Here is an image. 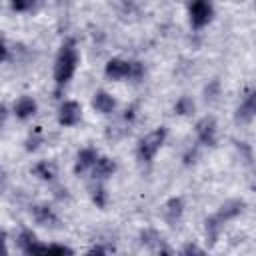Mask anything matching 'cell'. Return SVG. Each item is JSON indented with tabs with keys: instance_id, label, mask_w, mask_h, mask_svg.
I'll list each match as a JSON object with an SVG mask.
<instances>
[{
	"instance_id": "cell-18",
	"label": "cell",
	"mask_w": 256,
	"mask_h": 256,
	"mask_svg": "<svg viewBox=\"0 0 256 256\" xmlns=\"http://www.w3.org/2000/svg\"><path fill=\"white\" fill-rule=\"evenodd\" d=\"M6 116H8V112H6V106H2V104H0V126L4 124V120H6Z\"/></svg>"
},
{
	"instance_id": "cell-11",
	"label": "cell",
	"mask_w": 256,
	"mask_h": 256,
	"mask_svg": "<svg viewBox=\"0 0 256 256\" xmlns=\"http://www.w3.org/2000/svg\"><path fill=\"white\" fill-rule=\"evenodd\" d=\"M14 112H16V116H18L20 120H26V118L34 116V114H36V100H34L32 96H22V98H18L16 104H14Z\"/></svg>"
},
{
	"instance_id": "cell-19",
	"label": "cell",
	"mask_w": 256,
	"mask_h": 256,
	"mask_svg": "<svg viewBox=\"0 0 256 256\" xmlns=\"http://www.w3.org/2000/svg\"><path fill=\"white\" fill-rule=\"evenodd\" d=\"M6 54H8V50H6V46H4V42H0V62L6 58Z\"/></svg>"
},
{
	"instance_id": "cell-13",
	"label": "cell",
	"mask_w": 256,
	"mask_h": 256,
	"mask_svg": "<svg viewBox=\"0 0 256 256\" xmlns=\"http://www.w3.org/2000/svg\"><path fill=\"white\" fill-rule=\"evenodd\" d=\"M254 100H256V96H254V92H250V94L244 98V102L240 104V108H238V116H240L242 120H250V118L254 116V110H256Z\"/></svg>"
},
{
	"instance_id": "cell-6",
	"label": "cell",
	"mask_w": 256,
	"mask_h": 256,
	"mask_svg": "<svg viewBox=\"0 0 256 256\" xmlns=\"http://www.w3.org/2000/svg\"><path fill=\"white\" fill-rule=\"evenodd\" d=\"M82 118V106L76 100H66L58 110V122L62 126H76Z\"/></svg>"
},
{
	"instance_id": "cell-12",
	"label": "cell",
	"mask_w": 256,
	"mask_h": 256,
	"mask_svg": "<svg viewBox=\"0 0 256 256\" xmlns=\"http://www.w3.org/2000/svg\"><path fill=\"white\" fill-rule=\"evenodd\" d=\"M32 214H34V218H36L38 224L48 226V224L56 222V214L52 212L50 206H34V208H32Z\"/></svg>"
},
{
	"instance_id": "cell-16",
	"label": "cell",
	"mask_w": 256,
	"mask_h": 256,
	"mask_svg": "<svg viewBox=\"0 0 256 256\" xmlns=\"http://www.w3.org/2000/svg\"><path fill=\"white\" fill-rule=\"evenodd\" d=\"M174 110H176L178 114H188V112H192V110H194V102H192V98H188V96H182V98L176 102Z\"/></svg>"
},
{
	"instance_id": "cell-10",
	"label": "cell",
	"mask_w": 256,
	"mask_h": 256,
	"mask_svg": "<svg viewBox=\"0 0 256 256\" xmlns=\"http://www.w3.org/2000/svg\"><path fill=\"white\" fill-rule=\"evenodd\" d=\"M92 106H94V110L100 112V114H110V112L116 108V100H114L108 92L100 90V92L94 94V98H92Z\"/></svg>"
},
{
	"instance_id": "cell-1",
	"label": "cell",
	"mask_w": 256,
	"mask_h": 256,
	"mask_svg": "<svg viewBox=\"0 0 256 256\" xmlns=\"http://www.w3.org/2000/svg\"><path fill=\"white\" fill-rule=\"evenodd\" d=\"M76 66H78V50L74 46V40H66L60 46L54 60V80L58 88L70 82V78L76 72Z\"/></svg>"
},
{
	"instance_id": "cell-14",
	"label": "cell",
	"mask_w": 256,
	"mask_h": 256,
	"mask_svg": "<svg viewBox=\"0 0 256 256\" xmlns=\"http://www.w3.org/2000/svg\"><path fill=\"white\" fill-rule=\"evenodd\" d=\"M164 214H166V220L174 224V222L182 216V200H180V198H172V200L166 204Z\"/></svg>"
},
{
	"instance_id": "cell-15",
	"label": "cell",
	"mask_w": 256,
	"mask_h": 256,
	"mask_svg": "<svg viewBox=\"0 0 256 256\" xmlns=\"http://www.w3.org/2000/svg\"><path fill=\"white\" fill-rule=\"evenodd\" d=\"M34 174L38 178H42V180H52L54 174H56V168H54V164H50V162L44 160V162H38L34 166Z\"/></svg>"
},
{
	"instance_id": "cell-2",
	"label": "cell",
	"mask_w": 256,
	"mask_h": 256,
	"mask_svg": "<svg viewBox=\"0 0 256 256\" xmlns=\"http://www.w3.org/2000/svg\"><path fill=\"white\" fill-rule=\"evenodd\" d=\"M106 76L110 80H126V78H140L144 68L140 62H130V60H122V58H110L106 62L104 68Z\"/></svg>"
},
{
	"instance_id": "cell-5",
	"label": "cell",
	"mask_w": 256,
	"mask_h": 256,
	"mask_svg": "<svg viewBox=\"0 0 256 256\" xmlns=\"http://www.w3.org/2000/svg\"><path fill=\"white\" fill-rule=\"evenodd\" d=\"M214 16V6L210 0H190L188 2V18L194 28L206 26Z\"/></svg>"
},
{
	"instance_id": "cell-3",
	"label": "cell",
	"mask_w": 256,
	"mask_h": 256,
	"mask_svg": "<svg viewBox=\"0 0 256 256\" xmlns=\"http://www.w3.org/2000/svg\"><path fill=\"white\" fill-rule=\"evenodd\" d=\"M20 248L26 254H72V250L68 246H60V244H42L36 240V236L30 230H24L20 234Z\"/></svg>"
},
{
	"instance_id": "cell-8",
	"label": "cell",
	"mask_w": 256,
	"mask_h": 256,
	"mask_svg": "<svg viewBox=\"0 0 256 256\" xmlns=\"http://www.w3.org/2000/svg\"><path fill=\"white\" fill-rule=\"evenodd\" d=\"M90 170H92L94 180H104V178H108V176H112L116 172V162L106 158V156H98Z\"/></svg>"
},
{
	"instance_id": "cell-7",
	"label": "cell",
	"mask_w": 256,
	"mask_h": 256,
	"mask_svg": "<svg viewBox=\"0 0 256 256\" xmlns=\"http://www.w3.org/2000/svg\"><path fill=\"white\" fill-rule=\"evenodd\" d=\"M196 134H198V140H200L202 144L214 146V144H216V134H218L214 118L206 116V118L198 120V124H196Z\"/></svg>"
},
{
	"instance_id": "cell-9",
	"label": "cell",
	"mask_w": 256,
	"mask_h": 256,
	"mask_svg": "<svg viewBox=\"0 0 256 256\" xmlns=\"http://www.w3.org/2000/svg\"><path fill=\"white\" fill-rule=\"evenodd\" d=\"M96 158H98V152H96L94 148H82V150L78 152V156H76L74 172H76V174H82V172L90 170L92 164L96 162Z\"/></svg>"
},
{
	"instance_id": "cell-20",
	"label": "cell",
	"mask_w": 256,
	"mask_h": 256,
	"mask_svg": "<svg viewBox=\"0 0 256 256\" xmlns=\"http://www.w3.org/2000/svg\"><path fill=\"white\" fill-rule=\"evenodd\" d=\"M6 252V246H4V234H0V254Z\"/></svg>"
},
{
	"instance_id": "cell-4",
	"label": "cell",
	"mask_w": 256,
	"mask_h": 256,
	"mask_svg": "<svg viewBox=\"0 0 256 256\" xmlns=\"http://www.w3.org/2000/svg\"><path fill=\"white\" fill-rule=\"evenodd\" d=\"M164 140H166V128L160 126V128L148 132V134H146L144 138H140V142H138V148H136L138 158H140L142 162H150V160L156 156V152L162 148Z\"/></svg>"
},
{
	"instance_id": "cell-17",
	"label": "cell",
	"mask_w": 256,
	"mask_h": 256,
	"mask_svg": "<svg viewBox=\"0 0 256 256\" xmlns=\"http://www.w3.org/2000/svg\"><path fill=\"white\" fill-rule=\"evenodd\" d=\"M32 2H34V0H12V10L24 12V10H28V8L32 6Z\"/></svg>"
}]
</instances>
